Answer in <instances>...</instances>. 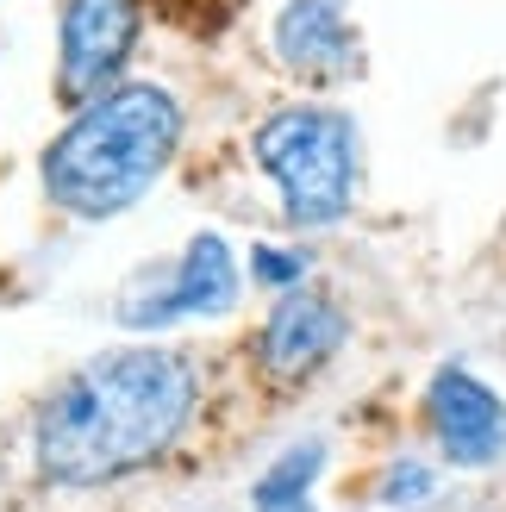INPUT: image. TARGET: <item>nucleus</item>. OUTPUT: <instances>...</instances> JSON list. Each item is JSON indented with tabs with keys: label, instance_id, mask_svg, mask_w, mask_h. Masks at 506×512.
I'll use <instances>...</instances> for the list:
<instances>
[{
	"label": "nucleus",
	"instance_id": "f257e3e1",
	"mask_svg": "<svg viewBox=\"0 0 506 512\" xmlns=\"http://www.w3.org/2000/svg\"><path fill=\"white\" fill-rule=\"evenodd\" d=\"M200 369L169 344H113L38 400L32 469L44 488L94 494L157 469L194 431Z\"/></svg>",
	"mask_w": 506,
	"mask_h": 512
},
{
	"label": "nucleus",
	"instance_id": "f03ea898",
	"mask_svg": "<svg viewBox=\"0 0 506 512\" xmlns=\"http://www.w3.org/2000/svg\"><path fill=\"white\" fill-rule=\"evenodd\" d=\"M188 113L163 82H113L82 100L38 157V188L69 219H119L182 157Z\"/></svg>",
	"mask_w": 506,
	"mask_h": 512
},
{
	"label": "nucleus",
	"instance_id": "7ed1b4c3",
	"mask_svg": "<svg viewBox=\"0 0 506 512\" xmlns=\"http://www.w3.org/2000/svg\"><path fill=\"white\" fill-rule=\"evenodd\" d=\"M250 163L275 188V207L294 232L344 225L363 188V138L357 119L332 100H288L257 119Z\"/></svg>",
	"mask_w": 506,
	"mask_h": 512
},
{
	"label": "nucleus",
	"instance_id": "20e7f679",
	"mask_svg": "<svg viewBox=\"0 0 506 512\" xmlns=\"http://www.w3.org/2000/svg\"><path fill=\"white\" fill-rule=\"evenodd\" d=\"M144 44V0H63L57 13V94L69 107L125 82Z\"/></svg>",
	"mask_w": 506,
	"mask_h": 512
},
{
	"label": "nucleus",
	"instance_id": "39448f33",
	"mask_svg": "<svg viewBox=\"0 0 506 512\" xmlns=\"http://www.w3.org/2000/svg\"><path fill=\"white\" fill-rule=\"evenodd\" d=\"M238 294H244L238 250L219 232H194L163 288H138V294L119 300V325L125 331H169L182 319H219L238 306Z\"/></svg>",
	"mask_w": 506,
	"mask_h": 512
},
{
	"label": "nucleus",
	"instance_id": "423d86ee",
	"mask_svg": "<svg viewBox=\"0 0 506 512\" xmlns=\"http://www.w3.org/2000/svg\"><path fill=\"white\" fill-rule=\"evenodd\" d=\"M269 57L300 88L332 94L363 75V32L350 19V0H282L269 19Z\"/></svg>",
	"mask_w": 506,
	"mask_h": 512
},
{
	"label": "nucleus",
	"instance_id": "0eeeda50",
	"mask_svg": "<svg viewBox=\"0 0 506 512\" xmlns=\"http://www.w3.org/2000/svg\"><path fill=\"white\" fill-rule=\"evenodd\" d=\"M350 338V319L344 306L332 294L319 288H282L269 306V319L257 325V344H250V356H257L263 381H275V388H300V381H313L332 356L344 350Z\"/></svg>",
	"mask_w": 506,
	"mask_h": 512
},
{
	"label": "nucleus",
	"instance_id": "6e6552de",
	"mask_svg": "<svg viewBox=\"0 0 506 512\" xmlns=\"http://www.w3.org/2000/svg\"><path fill=\"white\" fill-rule=\"evenodd\" d=\"M425 425L438 438V456L457 469H494L506 456V400L494 381L463 363H444L425 381Z\"/></svg>",
	"mask_w": 506,
	"mask_h": 512
},
{
	"label": "nucleus",
	"instance_id": "1a4fd4ad",
	"mask_svg": "<svg viewBox=\"0 0 506 512\" xmlns=\"http://www.w3.org/2000/svg\"><path fill=\"white\" fill-rule=\"evenodd\" d=\"M325 463H332V444H325V438L288 444V450L257 475V488H250V512H319V506H313V488H319Z\"/></svg>",
	"mask_w": 506,
	"mask_h": 512
},
{
	"label": "nucleus",
	"instance_id": "9d476101",
	"mask_svg": "<svg viewBox=\"0 0 506 512\" xmlns=\"http://www.w3.org/2000/svg\"><path fill=\"white\" fill-rule=\"evenodd\" d=\"M438 494V469L419 463V456H400L375 475V506H425Z\"/></svg>",
	"mask_w": 506,
	"mask_h": 512
},
{
	"label": "nucleus",
	"instance_id": "9b49d317",
	"mask_svg": "<svg viewBox=\"0 0 506 512\" xmlns=\"http://www.w3.org/2000/svg\"><path fill=\"white\" fill-rule=\"evenodd\" d=\"M307 269H313V256L300 250V244H257V250H250V281H257V288H269V294L300 288V281H307Z\"/></svg>",
	"mask_w": 506,
	"mask_h": 512
}]
</instances>
